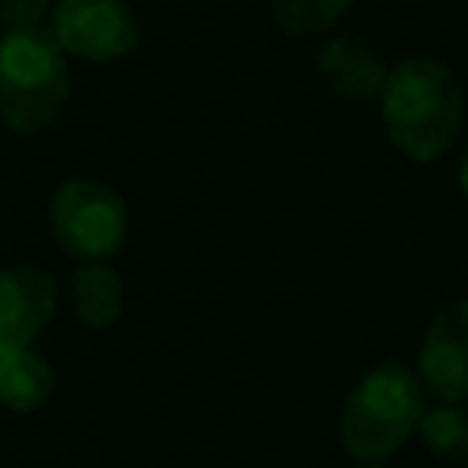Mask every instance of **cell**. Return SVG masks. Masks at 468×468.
I'll return each instance as SVG.
<instances>
[{
	"mask_svg": "<svg viewBox=\"0 0 468 468\" xmlns=\"http://www.w3.org/2000/svg\"><path fill=\"white\" fill-rule=\"evenodd\" d=\"M417 431L435 457H442L450 464H468V410L461 402L428 406Z\"/></svg>",
	"mask_w": 468,
	"mask_h": 468,
	"instance_id": "8fae6325",
	"label": "cell"
},
{
	"mask_svg": "<svg viewBox=\"0 0 468 468\" xmlns=\"http://www.w3.org/2000/svg\"><path fill=\"white\" fill-rule=\"evenodd\" d=\"M417 377L442 402H468V300H453L431 318Z\"/></svg>",
	"mask_w": 468,
	"mask_h": 468,
	"instance_id": "8992f818",
	"label": "cell"
},
{
	"mask_svg": "<svg viewBox=\"0 0 468 468\" xmlns=\"http://www.w3.org/2000/svg\"><path fill=\"white\" fill-rule=\"evenodd\" d=\"M55 278L40 267H0V355L37 340L55 311Z\"/></svg>",
	"mask_w": 468,
	"mask_h": 468,
	"instance_id": "52a82bcc",
	"label": "cell"
},
{
	"mask_svg": "<svg viewBox=\"0 0 468 468\" xmlns=\"http://www.w3.org/2000/svg\"><path fill=\"white\" fill-rule=\"evenodd\" d=\"M51 0H0V22L7 29H33L44 26Z\"/></svg>",
	"mask_w": 468,
	"mask_h": 468,
	"instance_id": "4fadbf2b",
	"label": "cell"
},
{
	"mask_svg": "<svg viewBox=\"0 0 468 468\" xmlns=\"http://www.w3.org/2000/svg\"><path fill=\"white\" fill-rule=\"evenodd\" d=\"M351 0H271L274 22L282 33L289 37H314L322 29H329Z\"/></svg>",
	"mask_w": 468,
	"mask_h": 468,
	"instance_id": "7c38bea8",
	"label": "cell"
},
{
	"mask_svg": "<svg viewBox=\"0 0 468 468\" xmlns=\"http://www.w3.org/2000/svg\"><path fill=\"white\" fill-rule=\"evenodd\" d=\"M424 410L428 402L417 369L402 362H380L344 399L336 431L358 464H377L417 431Z\"/></svg>",
	"mask_w": 468,
	"mask_h": 468,
	"instance_id": "7a4b0ae2",
	"label": "cell"
},
{
	"mask_svg": "<svg viewBox=\"0 0 468 468\" xmlns=\"http://www.w3.org/2000/svg\"><path fill=\"white\" fill-rule=\"evenodd\" d=\"M380 117L388 139L413 161L442 157L464 121L457 77L435 58H406L388 69L380 88Z\"/></svg>",
	"mask_w": 468,
	"mask_h": 468,
	"instance_id": "6da1fadb",
	"label": "cell"
},
{
	"mask_svg": "<svg viewBox=\"0 0 468 468\" xmlns=\"http://www.w3.org/2000/svg\"><path fill=\"white\" fill-rule=\"evenodd\" d=\"M48 29L66 55L88 62H113L139 40V22L121 0H58Z\"/></svg>",
	"mask_w": 468,
	"mask_h": 468,
	"instance_id": "5b68a950",
	"label": "cell"
},
{
	"mask_svg": "<svg viewBox=\"0 0 468 468\" xmlns=\"http://www.w3.org/2000/svg\"><path fill=\"white\" fill-rule=\"evenodd\" d=\"M69 99L66 51L48 26L0 37V117L15 132L48 128Z\"/></svg>",
	"mask_w": 468,
	"mask_h": 468,
	"instance_id": "3957f363",
	"label": "cell"
},
{
	"mask_svg": "<svg viewBox=\"0 0 468 468\" xmlns=\"http://www.w3.org/2000/svg\"><path fill=\"white\" fill-rule=\"evenodd\" d=\"M128 205L95 179H66L51 197L55 241L77 260H106L128 238Z\"/></svg>",
	"mask_w": 468,
	"mask_h": 468,
	"instance_id": "277c9868",
	"label": "cell"
},
{
	"mask_svg": "<svg viewBox=\"0 0 468 468\" xmlns=\"http://www.w3.org/2000/svg\"><path fill=\"white\" fill-rule=\"evenodd\" d=\"M461 190H464V201H468V150H464V157H461Z\"/></svg>",
	"mask_w": 468,
	"mask_h": 468,
	"instance_id": "5bb4252c",
	"label": "cell"
},
{
	"mask_svg": "<svg viewBox=\"0 0 468 468\" xmlns=\"http://www.w3.org/2000/svg\"><path fill=\"white\" fill-rule=\"evenodd\" d=\"M73 314L88 329H106L124 314V282L106 260H80L69 278Z\"/></svg>",
	"mask_w": 468,
	"mask_h": 468,
	"instance_id": "9c48e42d",
	"label": "cell"
},
{
	"mask_svg": "<svg viewBox=\"0 0 468 468\" xmlns=\"http://www.w3.org/2000/svg\"><path fill=\"white\" fill-rule=\"evenodd\" d=\"M358 468H377V464H358Z\"/></svg>",
	"mask_w": 468,
	"mask_h": 468,
	"instance_id": "9a60e30c",
	"label": "cell"
},
{
	"mask_svg": "<svg viewBox=\"0 0 468 468\" xmlns=\"http://www.w3.org/2000/svg\"><path fill=\"white\" fill-rule=\"evenodd\" d=\"M318 73L344 99H380V88L388 80V66L380 62V55L355 37L329 40L318 51Z\"/></svg>",
	"mask_w": 468,
	"mask_h": 468,
	"instance_id": "ba28073f",
	"label": "cell"
},
{
	"mask_svg": "<svg viewBox=\"0 0 468 468\" xmlns=\"http://www.w3.org/2000/svg\"><path fill=\"white\" fill-rule=\"evenodd\" d=\"M55 388V373L48 366V358H40L37 351L22 347L11 355H0V402L11 410H40L51 399Z\"/></svg>",
	"mask_w": 468,
	"mask_h": 468,
	"instance_id": "30bf717a",
	"label": "cell"
}]
</instances>
